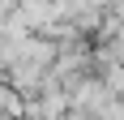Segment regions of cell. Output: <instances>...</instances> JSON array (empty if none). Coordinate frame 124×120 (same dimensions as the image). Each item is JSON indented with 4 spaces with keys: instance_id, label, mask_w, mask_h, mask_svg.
<instances>
[{
    "instance_id": "obj_1",
    "label": "cell",
    "mask_w": 124,
    "mask_h": 120,
    "mask_svg": "<svg viewBox=\"0 0 124 120\" xmlns=\"http://www.w3.org/2000/svg\"><path fill=\"white\" fill-rule=\"evenodd\" d=\"M73 120H81V116H73Z\"/></svg>"
}]
</instances>
